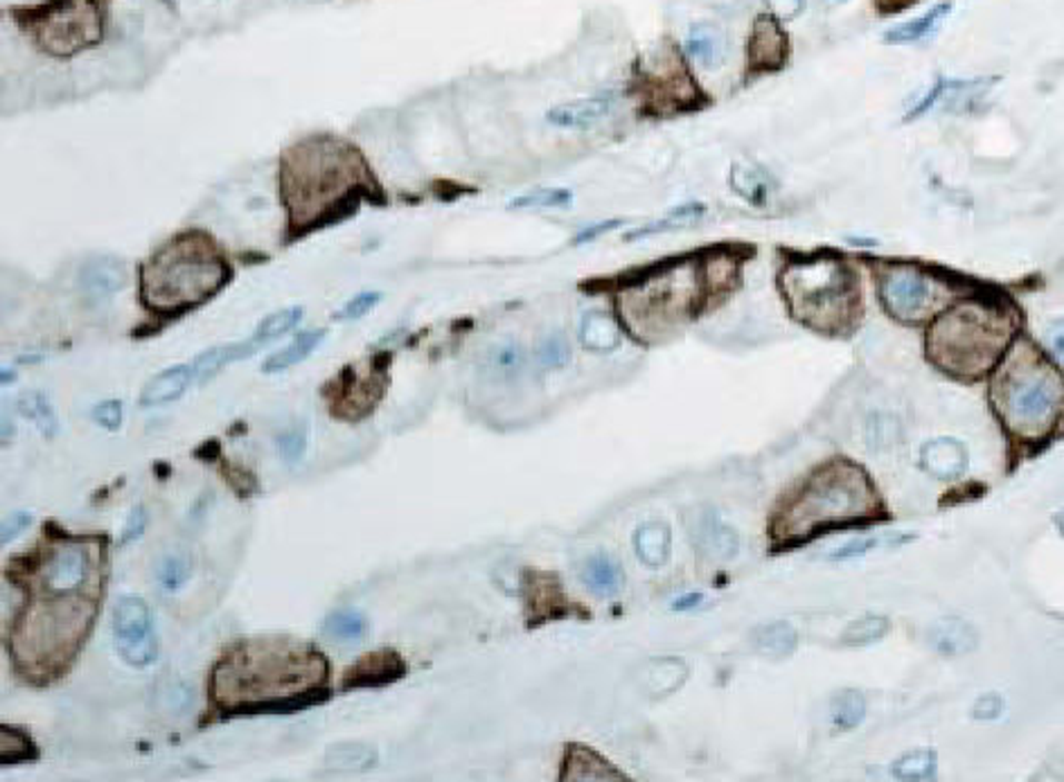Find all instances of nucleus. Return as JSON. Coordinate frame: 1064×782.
Returning a JSON list of instances; mask_svg holds the SVG:
<instances>
[{"instance_id": "nucleus-62", "label": "nucleus", "mask_w": 1064, "mask_h": 782, "mask_svg": "<svg viewBox=\"0 0 1064 782\" xmlns=\"http://www.w3.org/2000/svg\"><path fill=\"white\" fill-rule=\"evenodd\" d=\"M831 3H846V0H831Z\"/></svg>"}, {"instance_id": "nucleus-37", "label": "nucleus", "mask_w": 1064, "mask_h": 782, "mask_svg": "<svg viewBox=\"0 0 1064 782\" xmlns=\"http://www.w3.org/2000/svg\"><path fill=\"white\" fill-rule=\"evenodd\" d=\"M17 408L19 413L30 419L46 438H54L57 433H59V419H57V413L50 404V399L39 393V390H26L23 395H19L17 399Z\"/></svg>"}, {"instance_id": "nucleus-52", "label": "nucleus", "mask_w": 1064, "mask_h": 782, "mask_svg": "<svg viewBox=\"0 0 1064 782\" xmlns=\"http://www.w3.org/2000/svg\"><path fill=\"white\" fill-rule=\"evenodd\" d=\"M147 521H149V516H147L145 507H142V505H136V507L129 512V516H127L125 531H122V535H120V544L127 546V544L138 542V540L145 535V531H147Z\"/></svg>"}, {"instance_id": "nucleus-44", "label": "nucleus", "mask_w": 1064, "mask_h": 782, "mask_svg": "<svg viewBox=\"0 0 1064 782\" xmlns=\"http://www.w3.org/2000/svg\"><path fill=\"white\" fill-rule=\"evenodd\" d=\"M0 755H3V764H14V762H28L39 758V749L28 738L23 731L14 726L3 729V740H0Z\"/></svg>"}, {"instance_id": "nucleus-31", "label": "nucleus", "mask_w": 1064, "mask_h": 782, "mask_svg": "<svg viewBox=\"0 0 1064 782\" xmlns=\"http://www.w3.org/2000/svg\"><path fill=\"white\" fill-rule=\"evenodd\" d=\"M580 580L591 593L611 597L623 586V571L609 555H594L583 564Z\"/></svg>"}, {"instance_id": "nucleus-17", "label": "nucleus", "mask_w": 1064, "mask_h": 782, "mask_svg": "<svg viewBox=\"0 0 1064 782\" xmlns=\"http://www.w3.org/2000/svg\"><path fill=\"white\" fill-rule=\"evenodd\" d=\"M688 528H690V537L695 546L713 560L726 562V560H733L740 551L738 533L726 524V521L717 514V509H710V507L695 509Z\"/></svg>"}, {"instance_id": "nucleus-30", "label": "nucleus", "mask_w": 1064, "mask_h": 782, "mask_svg": "<svg viewBox=\"0 0 1064 782\" xmlns=\"http://www.w3.org/2000/svg\"><path fill=\"white\" fill-rule=\"evenodd\" d=\"M377 764V751L364 742H344L327 749L325 766L337 773H364Z\"/></svg>"}, {"instance_id": "nucleus-8", "label": "nucleus", "mask_w": 1064, "mask_h": 782, "mask_svg": "<svg viewBox=\"0 0 1064 782\" xmlns=\"http://www.w3.org/2000/svg\"><path fill=\"white\" fill-rule=\"evenodd\" d=\"M780 287L792 314L814 329L839 331L855 318V278L835 257H816L785 267Z\"/></svg>"}, {"instance_id": "nucleus-60", "label": "nucleus", "mask_w": 1064, "mask_h": 782, "mask_svg": "<svg viewBox=\"0 0 1064 782\" xmlns=\"http://www.w3.org/2000/svg\"><path fill=\"white\" fill-rule=\"evenodd\" d=\"M14 379H17V373H14L12 368H6V370H3V384L10 386V384H14Z\"/></svg>"}, {"instance_id": "nucleus-36", "label": "nucleus", "mask_w": 1064, "mask_h": 782, "mask_svg": "<svg viewBox=\"0 0 1064 782\" xmlns=\"http://www.w3.org/2000/svg\"><path fill=\"white\" fill-rule=\"evenodd\" d=\"M322 634L341 645L359 643L368 634V618L359 610H339L325 618Z\"/></svg>"}, {"instance_id": "nucleus-22", "label": "nucleus", "mask_w": 1064, "mask_h": 782, "mask_svg": "<svg viewBox=\"0 0 1064 782\" xmlns=\"http://www.w3.org/2000/svg\"><path fill=\"white\" fill-rule=\"evenodd\" d=\"M192 382H197L192 366H172L147 382V386L140 393V404L147 408L172 404L186 395Z\"/></svg>"}, {"instance_id": "nucleus-10", "label": "nucleus", "mask_w": 1064, "mask_h": 782, "mask_svg": "<svg viewBox=\"0 0 1064 782\" xmlns=\"http://www.w3.org/2000/svg\"><path fill=\"white\" fill-rule=\"evenodd\" d=\"M17 26L46 55L68 59L105 39V10L100 0H46L34 8L12 12Z\"/></svg>"}, {"instance_id": "nucleus-15", "label": "nucleus", "mask_w": 1064, "mask_h": 782, "mask_svg": "<svg viewBox=\"0 0 1064 782\" xmlns=\"http://www.w3.org/2000/svg\"><path fill=\"white\" fill-rule=\"evenodd\" d=\"M386 390V366L379 359L368 362L366 368L348 366L339 377L325 388V402H330V410L339 419H361L375 410L384 399Z\"/></svg>"}, {"instance_id": "nucleus-34", "label": "nucleus", "mask_w": 1064, "mask_h": 782, "mask_svg": "<svg viewBox=\"0 0 1064 782\" xmlns=\"http://www.w3.org/2000/svg\"><path fill=\"white\" fill-rule=\"evenodd\" d=\"M796 645H798V634L787 623H772V625L758 627L754 634L756 652L772 661H783L792 656Z\"/></svg>"}, {"instance_id": "nucleus-27", "label": "nucleus", "mask_w": 1064, "mask_h": 782, "mask_svg": "<svg viewBox=\"0 0 1064 782\" xmlns=\"http://www.w3.org/2000/svg\"><path fill=\"white\" fill-rule=\"evenodd\" d=\"M327 336V329H309V331H300L289 345H285L282 350H278L276 355H271L265 366H262V373L267 375H276V373H285L298 364H302L305 359H309L318 347L320 343L325 340Z\"/></svg>"}, {"instance_id": "nucleus-28", "label": "nucleus", "mask_w": 1064, "mask_h": 782, "mask_svg": "<svg viewBox=\"0 0 1064 782\" xmlns=\"http://www.w3.org/2000/svg\"><path fill=\"white\" fill-rule=\"evenodd\" d=\"M952 14V3L949 0H945V3H938L934 6L927 14L914 19V21H907L903 26H897L893 30H888L884 34V41L891 43V46H909V43H918L923 39H927L929 34H934L943 21Z\"/></svg>"}, {"instance_id": "nucleus-4", "label": "nucleus", "mask_w": 1064, "mask_h": 782, "mask_svg": "<svg viewBox=\"0 0 1064 782\" xmlns=\"http://www.w3.org/2000/svg\"><path fill=\"white\" fill-rule=\"evenodd\" d=\"M879 509L868 476L844 461L816 469L807 483L776 512L772 537L778 544L807 540L828 526L871 518Z\"/></svg>"}, {"instance_id": "nucleus-43", "label": "nucleus", "mask_w": 1064, "mask_h": 782, "mask_svg": "<svg viewBox=\"0 0 1064 782\" xmlns=\"http://www.w3.org/2000/svg\"><path fill=\"white\" fill-rule=\"evenodd\" d=\"M302 307H287V309H280V311H274L269 314L267 318H262V323L258 325V329L253 331V336L262 343V345H269L274 340H278L280 336L289 334L300 320H302Z\"/></svg>"}, {"instance_id": "nucleus-47", "label": "nucleus", "mask_w": 1064, "mask_h": 782, "mask_svg": "<svg viewBox=\"0 0 1064 782\" xmlns=\"http://www.w3.org/2000/svg\"><path fill=\"white\" fill-rule=\"evenodd\" d=\"M276 447H278V456L285 465H289V467L298 465L307 454V428L298 426V428L282 430L280 436L276 438Z\"/></svg>"}, {"instance_id": "nucleus-3", "label": "nucleus", "mask_w": 1064, "mask_h": 782, "mask_svg": "<svg viewBox=\"0 0 1064 782\" xmlns=\"http://www.w3.org/2000/svg\"><path fill=\"white\" fill-rule=\"evenodd\" d=\"M232 278L219 244L186 230L158 246L140 267V300L158 316H181L215 298Z\"/></svg>"}, {"instance_id": "nucleus-55", "label": "nucleus", "mask_w": 1064, "mask_h": 782, "mask_svg": "<svg viewBox=\"0 0 1064 782\" xmlns=\"http://www.w3.org/2000/svg\"><path fill=\"white\" fill-rule=\"evenodd\" d=\"M495 366L501 373H515L521 366V347L519 345H504L497 350Z\"/></svg>"}, {"instance_id": "nucleus-7", "label": "nucleus", "mask_w": 1064, "mask_h": 782, "mask_svg": "<svg viewBox=\"0 0 1064 782\" xmlns=\"http://www.w3.org/2000/svg\"><path fill=\"white\" fill-rule=\"evenodd\" d=\"M30 604L12 634V652L19 665L54 670L66 665L87 639L96 618V604L79 595H48Z\"/></svg>"}, {"instance_id": "nucleus-53", "label": "nucleus", "mask_w": 1064, "mask_h": 782, "mask_svg": "<svg viewBox=\"0 0 1064 782\" xmlns=\"http://www.w3.org/2000/svg\"><path fill=\"white\" fill-rule=\"evenodd\" d=\"M1002 713H1004V700L1000 697V694H984V697H981L972 709V717L978 722H993Z\"/></svg>"}, {"instance_id": "nucleus-50", "label": "nucleus", "mask_w": 1064, "mask_h": 782, "mask_svg": "<svg viewBox=\"0 0 1064 782\" xmlns=\"http://www.w3.org/2000/svg\"><path fill=\"white\" fill-rule=\"evenodd\" d=\"M32 512L28 509H17L3 518V528H0V540L3 544H12L17 537H21L30 526H32Z\"/></svg>"}, {"instance_id": "nucleus-24", "label": "nucleus", "mask_w": 1064, "mask_h": 782, "mask_svg": "<svg viewBox=\"0 0 1064 782\" xmlns=\"http://www.w3.org/2000/svg\"><path fill=\"white\" fill-rule=\"evenodd\" d=\"M614 102L611 98H587V100H573L553 107L546 113V120L555 127L561 129H587L596 122H600L609 111Z\"/></svg>"}, {"instance_id": "nucleus-11", "label": "nucleus", "mask_w": 1064, "mask_h": 782, "mask_svg": "<svg viewBox=\"0 0 1064 782\" xmlns=\"http://www.w3.org/2000/svg\"><path fill=\"white\" fill-rule=\"evenodd\" d=\"M634 91L647 113L659 116L693 111L704 100L682 50L670 41L636 63Z\"/></svg>"}, {"instance_id": "nucleus-51", "label": "nucleus", "mask_w": 1064, "mask_h": 782, "mask_svg": "<svg viewBox=\"0 0 1064 782\" xmlns=\"http://www.w3.org/2000/svg\"><path fill=\"white\" fill-rule=\"evenodd\" d=\"M93 419L107 428V430H118L122 426V402L120 399H107L93 408Z\"/></svg>"}, {"instance_id": "nucleus-9", "label": "nucleus", "mask_w": 1064, "mask_h": 782, "mask_svg": "<svg viewBox=\"0 0 1064 782\" xmlns=\"http://www.w3.org/2000/svg\"><path fill=\"white\" fill-rule=\"evenodd\" d=\"M699 291L697 267L693 263L673 265L627 287L618 298V309L636 338L659 340L697 309Z\"/></svg>"}, {"instance_id": "nucleus-32", "label": "nucleus", "mask_w": 1064, "mask_h": 782, "mask_svg": "<svg viewBox=\"0 0 1064 782\" xmlns=\"http://www.w3.org/2000/svg\"><path fill=\"white\" fill-rule=\"evenodd\" d=\"M730 188L749 204L763 206L772 195V177L758 165L738 162L730 169Z\"/></svg>"}, {"instance_id": "nucleus-58", "label": "nucleus", "mask_w": 1064, "mask_h": 782, "mask_svg": "<svg viewBox=\"0 0 1064 782\" xmlns=\"http://www.w3.org/2000/svg\"><path fill=\"white\" fill-rule=\"evenodd\" d=\"M702 600H704L702 593H686V595H682L679 600L673 602V610H677V612H688V610H693V606H697Z\"/></svg>"}, {"instance_id": "nucleus-59", "label": "nucleus", "mask_w": 1064, "mask_h": 782, "mask_svg": "<svg viewBox=\"0 0 1064 782\" xmlns=\"http://www.w3.org/2000/svg\"><path fill=\"white\" fill-rule=\"evenodd\" d=\"M916 0H877V6L884 10V12H897V10H905L909 6H914Z\"/></svg>"}, {"instance_id": "nucleus-41", "label": "nucleus", "mask_w": 1064, "mask_h": 782, "mask_svg": "<svg viewBox=\"0 0 1064 782\" xmlns=\"http://www.w3.org/2000/svg\"><path fill=\"white\" fill-rule=\"evenodd\" d=\"M936 769H938L936 753L921 749L899 758L891 771L897 780H932L936 775Z\"/></svg>"}, {"instance_id": "nucleus-45", "label": "nucleus", "mask_w": 1064, "mask_h": 782, "mask_svg": "<svg viewBox=\"0 0 1064 782\" xmlns=\"http://www.w3.org/2000/svg\"><path fill=\"white\" fill-rule=\"evenodd\" d=\"M573 201L570 190L564 188H541L526 192L510 201V210H544V208H566Z\"/></svg>"}, {"instance_id": "nucleus-38", "label": "nucleus", "mask_w": 1064, "mask_h": 782, "mask_svg": "<svg viewBox=\"0 0 1064 782\" xmlns=\"http://www.w3.org/2000/svg\"><path fill=\"white\" fill-rule=\"evenodd\" d=\"M192 577V562L181 553H168L156 562V582L162 591L179 593Z\"/></svg>"}, {"instance_id": "nucleus-49", "label": "nucleus", "mask_w": 1064, "mask_h": 782, "mask_svg": "<svg viewBox=\"0 0 1064 782\" xmlns=\"http://www.w3.org/2000/svg\"><path fill=\"white\" fill-rule=\"evenodd\" d=\"M381 294L379 291H361L357 294L355 298H350L337 314H335V320H359L364 316H368L379 303H381Z\"/></svg>"}, {"instance_id": "nucleus-16", "label": "nucleus", "mask_w": 1064, "mask_h": 782, "mask_svg": "<svg viewBox=\"0 0 1064 782\" xmlns=\"http://www.w3.org/2000/svg\"><path fill=\"white\" fill-rule=\"evenodd\" d=\"M789 59V39L780 21L772 14H760L752 28L747 43V75L760 77L778 72Z\"/></svg>"}, {"instance_id": "nucleus-54", "label": "nucleus", "mask_w": 1064, "mask_h": 782, "mask_svg": "<svg viewBox=\"0 0 1064 782\" xmlns=\"http://www.w3.org/2000/svg\"><path fill=\"white\" fill-rule=\"evenodd\" d=\"M765 6L774 19L794 21L805 10V0H765Z\"/></svg>"}, {"instance_id": "nucleus-57", "label": "nucleus", "mask_w": 1064, "mask_h": 782, "mask_svg": "<svg viewBox=\"0 0 1064 782\" xmlns=\"http://www.w3.org/2000/svg\"><path fill=\"white\" fill-rule=\"evenodd\" d=\"M1048 343H1051L1053 355L1064 364V323H1062V325H1055V327L1051 329Z\"/></svg>"}, {"instance_id": "nucleus-2", "label": "nucleus", "mask_w": 1064, "mask_h": 782, "mask_svg": "<svg viewBox=\"0 0 1064 782\" xmlns=\"http://www.w3.org/2000/svg\"><path fill=\"white\" fill-rule=\"evenodd\" d=\"M327 661L314 647L260 641L230 652L212 672V697L230 715L294 713L330 697Z\"/></svg>"}, {"instance_id": "nucleus-20", "label": "nucleus", "mask_w": 1064, "mask_h": 782, "mask_svg": "<svg viewBox=\"0 0 1064 782\" xmlns=\"http://www.w3.org/2000/svg\"><path fill=\"white\" fill-rule=\"evenodd\" d=\"M921 463L929 476L938 481H956L967 469V452L958 441L938 438L925 445Z\"/></svg>"}, {"instance_id": "nucleus-35", "label": "nucleus", "mask_w": 1064, "mask_h": 782, "mask_svg": "<svg viewBox=\"0 0 1064 782\" xmlns=\"http://www.w3.org/2000/svg\"><path fill=\"white\" fill-rule=\"evenodd\" d=\"M580 338L587 350L611 353L620 345V327L616 320L603 311H591L585 316L580 327Z\"/></svg>"}, {"instance_id": "nucleus-29", "label": "nucleus", "mask_w": 1064, "mask_h": 782, "mask_svg": "<svg viewBox=\"0 0 1064 782\" xmlns=\"http://www.w3.org/2000/svg\"><path fill=\"white\" fill-rule=\"evenodd\" d=\"M688 676V667L682 659H654L647 663L645 690L649 697L662 700L673 694Z\"/></svg>"}, {"instance_id": "nucleus-21", "label": "nucleus", "mask_w": 1064, "mask_h": 782, "mask_svg": "<svg viewBox=\"0 0 1064 782\" xmlns=\"http://www.w3.org/2000/svg\"><path fill=\"white\" fill-rule=\"evenodd\" d=\"M262 343L251 336L247 340H239V343H226V345H217V347H210V350H206L203 355H199L192 364V370H195V379L199 384H206L210 382L217 373H221L226 366L235 364V362H243V359H249L253 357L258 350H262Z\"/></svg>"}, {"instance_id": "nucleus-61", "label": "nucleus", "mask_w": 1064, "mask_h": 782, "mask_svg": "<svg viewBox=\"0 0 1064 782\" xmlns=\"http://www.w3.org/2000/svg\"><path fill=\"white\" fill-rule=\"evenodd\" d=\"M1055 526H1057V531L1064 535V509L1055 514Z\"/></svg>"}, {"instance_id": "nucleus-26", "label": "nucleus", "mask_w": 1064, "mask_h": 782, "mask_svg": "<svg viewBox=\"0 0 1064 782\" xmlns=\"http://www.w3.org/2000/svg\"><path fill=\"white\" fill-rule=\"evenodd\" d=\"M634 551L638 560L649 566L659 568L670 560L673 553V533L666 524H645L634 535Z\"/></svg>"}, {"instance_id": "nucleus-46", "label": "nucleus", "mask_w": 1064, "mask_h": 782, "mask_svg": "<svg viewBox=\"0 0 1064 782\" xmlns=\"http://www.w3.org/2000/svg\"><path fill=\"white\" fill-rule=\"evenodd\" d=\"M909 540H912L909 535H899V533L879 535V537H859V540H851V542H846L844 546L835 548V551L831 553V557H833V560H853V557H862V555L871 553L873 548L907 544Z\"/></svg>"}, {"instance_id": "nucleus-56", "label": "nucleus", "mask_w": 1064, "mask_h": 782, "mask_svg": "<svg viewBox=\"0 0 1064 782\" xmlns=\"http://www.w3.org/2000/svg\"><path fill=\"white\" fill-rule=\"evenodd\" d=\"M618 226H623V221H620V219L600 221V224H596V226H591V228H585V230H583V232H580L576 239H573V244H578V246H580V244L594 241L596 237H600V235H605V232H609V230H614V228H618Z\"/></svg>"}, {"instance_id": "nucleus-42", "label": "nucleus", "mask_w": 1064, "mask_h": 782, "mask_svg": "<svg viewBox=\"0 0 1064 782\" xmlns=\"http://www.w3.org/2000/svg\"><path fill=\"white\" fill-rule=\"evenodd\" d=\"M891 623L884 616H864L851 623L842 636V643L848 647H866L882 641L888 632Z\"/></svg>"}, {"instance_id": "nucleus-19", "label": "nucleus", "mask_w": 1064, "mask_h": 782, "mask_svg": "<svg viewBox=\"0 0 1064 782\" xmlns=\"http://www.w3.org/2000/svg\"><path fill=\"white\" fill-rule=\"evenodd\" d=\"M127 285V269L116 257L100 255L81 267L79 287L91 300H109Z\"/></svg>"}, {"instance_id": "nucleus-48", "label": "nucleus", "mask_w": 1064, "mask_h": 782, "mask_svg": "<svg viewBox=\"0 0 1064 782\" xmlns=\"http://www.w3.org/2000/svg\"><path fill=\"white\" fill-rule=\"evenodd\" d=\"M537 359L544 368H561L570 362V347L561 334H550L541 340Z\"/></svg>"}, {"instance_id": "nucleus-12", "label": "nucleus", "mask_w": 1064, "mask_h": 782, "mask_svg": "<svg viewBox=\"0 0 1064 782\" xmlns=\"http://www.w3.org/2000/svg\"><path fill=\"white\" fill-rule=\"evenodd\" d=\"M113 645L118 656L136 667H149L158 659V636L147 600L140 595H122L113 606L111 618Z\"/></svg>"}, {"instance_id": "nucleus-40", "label": "nucleus", "mask_w": 1064, "mask_h": 782, "mask_svg": "<svg viewBox=\"0 0 1064 782\" xmlns=\"http://www.w3.org/2000/svg\"><path fill=\"white\" fill-rule=\"evenodd\" d=\"M704 212H706V208H704L702 204H688V206L675 208V210H670L668 215H664L662 219L643 226L640 230L629 232L625 239H627V241H634V239H640V237H652V235H659V232H670V230H675V228H682V226H688V224L697 221L699 217H704Z\"/></svg>"}, {"instance_id": "nucleus-23", "label": "nucleus", "mask_w": 1064, "mask_h": 782, "mask_svg": "<svg viewBox=\"0 0 1064 782\" xmlns=\"http://www.w3.org/2000/svg\"><path fill=\"white\" fill-rule=\"evenodd\" d=\"M929 645L943 656H965L976 650L978 634L967 621L947 616L932 625Z\"/></svg>"}, {"instance_id": "nucleus-14", "label": "nucleus", "mask_w": 1064, "mask_h": 782, "mask_svg": "<svg viewBox=\"0 0 1064 782\" xmlns=\"http://www.w3.org/2000/svg\"><path fill=\"white\" fill-rule=\"evenodd\" d=\"M886 311L903 323L925 320L938 305L936 283L914 267H891L879 280Z\"/></svg>"}, {"instance_id": "nucleus-39", "label": "nucleus", "mask_w": 1064, "mask_h": 782, "mask_svg": "<svg viewBox=\"0 0 1064 782\" xmlns=\"http://www.w3.org/2000/svg\"><path fill=\"white\" fill-rule=\"evenodd\" d=\"M831 715H833V724L842 731H851V729L859 726L866 717L864 694L857 692V690H842L837 697L833 700Z\"/></svg>"}, {"instance_id": "nucleus-6", "label": "nucleus", "mask_w": 1064, "mask_h": 782, "mask_svg": "<svg viewBox=\"0 0 1064 782\" xmlns=\"http://www.w3.org/2000/svg\"><path fill=\"white\" fill-rule=\"evenodd\" d=\"M993 399L1011 430L1024 438H1040L1062 410L1064 382L1033 347L1020 345L997 375Z\"/></svg>"}, {"instance_id": "nucleus-25", "label": "nucleus", "mask_w": 1064, "mask_h": 782, "mask_svg": "<svg viewBox=\"0 0 1064 782\" xmlns=\"http://www.w3.org/2000/svg\"><path fill=\"white\" fill-rule=\"evenodd\" d=\"M688 57L706 70L717 68L726 57V39L717 26L699 23L693 26L686 37Z\"/></svg>"}, {"instance_id": "nucleus-13", "label": "nucleus", "mask_w": 1064, "mask_h": 782, "mask_svg": "<svg viewBox=\"0 0 1064 782\" xmlns=\"http://www.w3.org/2000/svg\"><path fill=\"white\" fill-rule=\"evenodd\" d=\"M39 588L48 595H81L96 580V546L89 542H61L37 564Z\"/></svg>"}, {"instance_id": "nucleus-18", "label": "nucleus", "mask_w": 1064, "mask_h": 782, "mask_svg": "<svg viewBox=\"0 0 1064 782\" xmlns=\"http://www.w3.org/2000/svg\"><path fill=\"white\" fill-rule=\"evenodd\" d=\"M404 674H406L404 659L392 650H379V652L366 654L348 670V674L344 676V687L348 690L381 687V685L399 681Z\"/></svg>"}, {"instance_id": "nucleus-5", "label": "nucleus", "mask_w": 1064, "mask_h": 782, "mask_svg": "<svg viewBox=\"0 0 1064 782\" xmlns=\"http://www.w3.org/2000/svg\"><path fill=\"white\" fill-rule=\"evenodd\" d=\"M1011 334V316L1000 307L963 303L932 327L929 357L952 375L978 377L997 364Z\"/></svg>"}, {"instance_id": "nucleus-33", "label": "nucleus", "mask_w": 1064, "mask_h": 782, "mask_svg": "<svg viewBox=\"0 0 1064 782\" xmlns=\"http://www.w3.org/2000/svg\"><path fill=\"white\" fill-rule=\"evenodd\" d=\"M564 778L566 780H620L623 775L598 753L585 746H573L566 758Z\"/></svg>"}, {"instance_id": "nucleus-1", "label": "nucleus", "mask_w": 1064, "mask_h": 782, "mask_svg": "<svg viewBox=\"0 0 1064 782\" xmlns=\"http://www.w3.org/2000/svg\"><path fill=\"white\" fill-rule=\"evenodd\" d=\"M280 199L287 232L300 239L384 204V188L364 154L335 136H309L282 151Z\"/></svg>"}]
</instances>
